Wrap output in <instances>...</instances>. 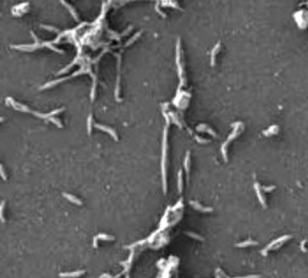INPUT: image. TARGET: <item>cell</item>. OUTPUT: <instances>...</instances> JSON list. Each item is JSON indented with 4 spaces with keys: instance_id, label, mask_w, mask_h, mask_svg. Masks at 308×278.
<instances>
[{
    "instance_id": "17",
    "label": "cell",
    "mask_w": 308,
    "mask_h": 278,
    "mask_svg": "<svg viewBox=\"0 0 308 278\" xmlns=\"http://www.w3.org/2000/svg\"><path fill=\"white\" fill-rule=\"evenodd\" d=\"M96 236L99 239H101V240H105V241H112V240H115V238L112 235H106V234H99Z\"/></svg>"
},
{
    "instance_id": "21",
    "label": "cell",
    "mask_w": 308,
    "mask_h": 278,
    "mask_svg": "<svg viewBox=\"0 0 308 278\" xmlns=\"http://www.w3.org/2000/svg\"><path fill=\"white\" fill-rule=\"evenodd\" d=\"M48 121H49V122H52V123H54V124H56V126H57L58 128H62V127H63V126H62V123H61V121H58V119L54 118V117H49V118H48Z\"/></svg>"
},
{
    "instance_id": "20",
    "label": "cell",
    "mask_w": 308,
    "mask_h": 278,
    "mask_svg": "<svg viewBox=\"0 0 308 278\" xmlns=\"http://www.w3.org/2000/svg\"><path fill=\"white\" fill-rule=\"evenodd\" d=\"M91 127H93V116L89 115V117H88V134H91Z\"/></svg>"
},
{
    "instance_id": "10",
    "label": "cell",
    "mask_w": 308,
    "mask_h": 278,
    "mask_svg": "<svg viewBox=\"0 0 308 278\" xmlns=\"http://www.w3.org/2000/svg\"><path fill=\"white\" fill-rule=\"evenodd\" d=\"M190 204L196 209V211H200V212H212V208H208V207H202L201 204H199L197 202H195V201H190Z\"/></svg>"
},
{
    "instance_id": "19",
    "label": "cell",
    "mask_w": 308,
    "mask_h": 278,
    "mask_svg": "<svg viewBox=\"0 0 308 278\" xmlns=\"http://www.w3.org/2000/svg\"><path fill=\"white\" fill-rule=\"evenodd\" d=\"M4 207H5V201H3L0 203V220L5 221V217H4Z\"/></svg>"
},
{
    "instance_id": "25",
    "label": "cell",
    "mask_w": 308,
    "mask_h": 278,
    "mask_svg": "<svg viewBox=\"0 0 308 278\" xmlns=\"http://www.w3.org/2000/svg\"><path fill=\"white\" fill-rule=\"evenodd\" d=\"M98 240H99V238H98V236H95V238H94V241H93V245H94V247H95V249H98Z\"/></svg>"
},
{
    "instance_id": "8",
    "label": "cell",
    "mask_w": 308,
    "mask_h": 278,
    "mask_svg": "<svg viewBox=\"0 0 308 278\" xmlns=\"http://www.w3.org/2000/svg\"><path fill=\"white\" fill-rule=\"evenodd\" d=\"M254 187H255V190H256V195H258V198L260 201V203L263 204V207H266V203H265V197H264V195H263V192H261V186L259 185V183H255L254 185Z\"/></svg>"
},
{
    "instance_id": "7",
    "label": "cell",
    "mask_w": 308,
    "mask_h": 278,
    "mask_svg": "<svg viewBox=\"0 0 308 278\" xmlns=\"http://www.w3.org/2000/svg\"><path fill=\"white\" fill-rule=\"evenodd\" d=\"M85 273V271H75V272H65V273H59V277L62 278H77Z\"/></svg>"
},
{
    "instance_id": "11",
    "label": "cell",
    "mask_w": 308,
    "mask_h": 278,
    "mask_svg": "<svg viewBox=\"0 0 308 278\" xmlns=\"http://www.w3.org/2000/svg\"><path fill=\"white\" fill-rule=\"evenodd\" d=\"M184 166H185V172H186V175H187V179H190V151L186 153Z\"/></svg>"
},
{
    "instance_id": "12",
    "label": "cell",
    "mask_w": 308,
    "mask_h": 278,
    "mask_svg": "<svg viewBox=\"0 0 308 278\" xmlns=\"http://www.w3.org/2000/svg\"><path fill=\"white\" fill-rule=\"evenodd\" d=\"M63 197L64 198H67L68 201H70L72 203H74V204H78V206H82L83 202L80 201L79 198H77L75 196H72V195H69V193H63Z\"/></svg>"
},
{
    "instance_id": "24",
    "label": "cell",
    "mask_w": 308,
    "mask_h": 278,
    "mask_svg": "<svg viewBox=\"0 0 308 278\" xmlns=\"http://www.w3.org/2000/svg\"><path fill=\"white\" fill-rule=\"evenodd\" d=\"M0 176H1L4 180H8L6 175H5V171H4V167H3V165H1V164H0Z\"/></svg>"
},
{
    "instance_id": "22",
    "label": "cell",
    "mask_w": 308,
    "mask_h": 278,
    "mask_svg": "<svg viewBox=\"0 0 308 278\" xmlns=\"http://www.w3.org/2000/svg\"><path fill=\"white\" fill-rule=\"evenodd\" d=\"M275 188H276V186H269V187L267 186H261V190H264L265 192H271Z\"/></svg>"
},
{
    "instance_id": "15",
    "label": "cell",
    "mask_w": 308,
    "mask_h": 278,
    "mask_svg": "<svg viewBox=\"0 0 308 278\" xmlns=\"http://www.w3.org/2000/svg\"><path fill=\"white\" fill-rule=\"evenodd\" d=\"M178 191L179 193L183 192V170H179L178 172Z\"/></svg>"
},
{
    "instance_id": "9",
    "label": "cell",
    "mask_w": 308,
    "mask_h": 278,
    "mask_svg": "<svg viewBox=\"0 0 308 278\" xmlns=\"http://www.w3.org/2000/svg\"><path fill=\"white\" fill-rule=\"evenodd\" d=\"M196 129H197L199 132H206V133H208V134H211V136H213V137H217L216 132H215L212 128H210L208 126H206V124H200V126H197Z\"/></svg>"
},
{
    "instance_id": "2",
    "label": "cell",
    "mask_w": 308,
    "mask_h": 278,
    "mask_svg": "<svg viewBox=\"0 0 308 278\" xmlns=\"http://www.w3.org/2000/svg\"><path fill=\"white\" fill-rule=\"evenodd\" d=\"M168 124L165 126L163 133V150H162V180H163V191L166 192V148H168Z\"/></svg>"
},
{
    "instance_id": "1",
    "label": "cell",
    "mask_w": 308,
    "mask_h": 278,
    "mask_svg": "<svg viewBox=\"0 0 308 278\" xmlns=\"http://www.w3.org/2000/svg\"><path fill=\"white\" fill-rule=\"evenodd\" d=\"M6 102L8 103H10L15 110H18V111H22V112H27V113H31V115H35L36 117H38V118H44V119H48L49 117H53V116H56V115H58V113H61L62 111L64 110V108H58V110H54V111H52V112H49V113H38V112H36V111H32V110H30L27 106H25V105H21L19 102H16L15 100H13L11 97H6Z\"/></svg>"
},
{
    "instance_id": "14",
    "label": "cell",
    "mask_w": 308,
    "mask_h": 278,
    "mask_svg": "<svg viewBox=\"0 0 308 278\" xmlns=\"http://www.w3.org/2000/svg\"><path fill=\"white\" fill-rule=\"evenodd\" d=\"M61 1H62V4H64V5H65V7H67V9L69 10V12H70V14L73 15V17H74V20H75V21H78V20H79V17H78V14L75 12V10H74V9H73V7H72V6H70V5L68 4V2H65L64 0H61Z\"/></svg>"
},
{
    "instance_id": "6",
    "label": "cell",
    "mask_w": 308,
    "mask_h": 278,
    "mask_svg": "<svg viewBox=\"0 0 308 278\" xmlns=\"http://www.w3.org/2000/svg\"><path fill=\"white\" fill-rule=\"evenodd\" d=\"M221 51V42H217L215 48L211 51V65L215 67L216 65V56L218 54V52Z\"/></svg>"
},
{
    "instance_id": "18",
    "label": "cell",
    "mask_w": 308,
    "mask_h": 278,
    "mask_svg": "<svg viewBox=\"0 0 308 278\" xmlns=\"http://www.w3.org/2000/svg\"><path fill=\"white\" fill-rule=\"evenodd\" d=\"M185 234H186L187 236H190V238H194V239H196V240L204 241V238H202V236H200V235H197V234H195V233H191V231H186Z\"/></svg>"
},
{
    "instance_id": "16",
    "label": "cell",
    "mask_w": 308,
    "mask_h": 278,
    "mask_svg": "<svg viewBox=\"0 0 308 278\" xmlns=\"http://www.w3.org/2000/svg\"><path fill=\"white\" fill-rule=\"evenodd\" d=\"M258 242L256 241H253V240H248L244 242H240V244H237V247H245L248 245H256Z\"/></svg>"
},
{
    "instance_id": "13",
    "label": "cell",
    "mask_w": 308,
    "mask_h": 278,
    "mask_svg": "<svg viewBox=\"0 0 308 278\" xmlns=\"http://www.w3.org/2000/svg\"><path fill=\"white\" fill-rule=\"evenodd\" d=\"M279 132V126H271L269 129H266V131H264V134L266 136V137H269V136H274V134H276Z\"/></svg>"
},
{
    "instance_id": "23",
    "label": "cell",
    "mask_w": 308,
    "mask_h": 278,
    "mask_svg": "<svg viewBox=\"0 0 308 278\" xmlns=\"http://www.w3.org/2000/svg\"><path fill=\"white\" fill-rule=\"evenodd\" d=\"M195 139L199 141V143H201V144H206V143H208L210 140L208 139H204V138H200L199 136H195Z\"/></svg>"
},
{
    "instance_id": "3",
    "label": "cell",
    "mask_w": 308,
    "mask_h": 278,
    "mask_svg": "<svg viewBox=\"0 0 308 278\" xmlns=\"http://www.w3.org/2000/svg\"><path fill=\"white\" fill-rule=\"evenodd\" d=\"M242 129H243V123H242V122H237V123H234V124H233V132H232V134L227 138V140L223 143V145H222V148H221L222 156H223L225 161L228 160V158H227V146H228V144H229L233 139L237 138V137L240 134V131H242Z\"/></svg>"
},
{
    "instance_id": "4",
    "label": "cell",
    "mask_w": 308,
    "mask_h": 278,
    "mask_svg": "<svg viewBox=\"0 0 308 278\" xmlns=\"http://www.w3.org/2000/svg\"><path fill=\"white\" fill-rule=\"evenodd\" d=\"M293 17L300 28L308 27V10H298L297 12H295Z\"/></svg>"
},
{
    "instance_id": "26",
    "label": "cell",
    "mask_w": 308,
    "mask_h": 278,
    "mask_svg": "<svg viewBox=\"0 0 308 278\" xmlns=\"http://www.w3.org/2000/svg\"><path fill=\"white\" fill-rule=\"evenodd\" d=\"M4 121V117H0V122H3Z\"/></svg>"
},
{
    "instance_id": "5",
    "label": "cell",
    "mask_w": 308,
    "mask_h": 278,
    "mask_svg": "<svg viewBox=\"0 0 308 278\" xmlns=\"http://www.w3.org/2000/svg\"><path fill=\"white\" fill-rule=\"evenodd\" d=\"M95 127H96L98 129H101V131H104V132L109 133L112 138L115 139V140H119V137H117V134H116L115 129H112V128H110V127H106V126H103V124H95Z\"/></svg>"
}]
</instances>
